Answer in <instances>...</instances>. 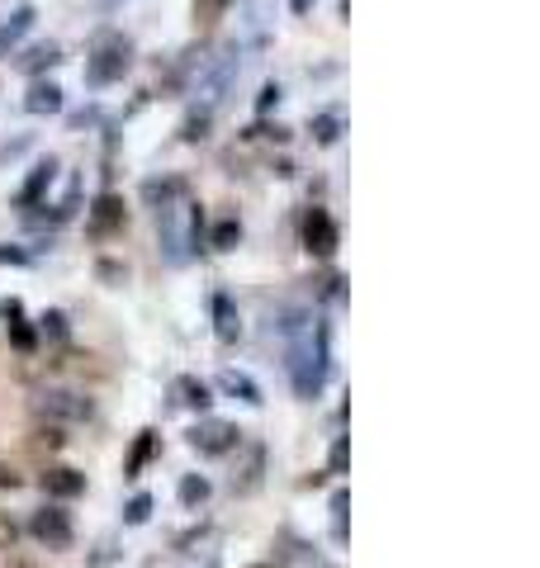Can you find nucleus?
<instances>
[{
	"mask_svg": "<svg viewBox=\"0 0 540 568\" xmlns=\"http://www.w3.org/2000/svg\"><path fill=\"white\" fill-rule=\"evenodd\" d=\"M346 455H351V445H346V436H337V445H332V464H327V474H346Z\"/></svg>",
	"mask_w": 540,
	"mask_h": 568,
	"instance_id": "nucleus-29",
	"label": "nucleus"
},
{
	"mask_svg": "<svg viewBox=\"0 0 540 568\" xmlns=\"http://www.w3.org/2000/svg\"><path fill=\"white\" fill-rule=\"evenodd\" d=\"M237 242H242V223H237V218L214 223V232H209V247H214V251H233Z\"/></svg>",
	"mask_w": 540,
	"mask_h": 568,
	"instance_id": "nucleus-19",
	"label": "nucleus"
},
{
	"mask_svg": "<svg viewBox=\"0 0 540 568\" xmlns=\"http://www.w3.org/2000/svg\"><path fill=\"white\" fill-rule=\"evenodd\" d=\"M15 540H19V526L0 512V550H15Z\"/></svg>",
	"mask_w": 540,
	"mask_h": 568,
	"instance_id": "nucleus-32",
	"label": "nucleus"
},
{
	"mask_svg": "<svg viewBox=\"0 0 540 568\" xmlns=\"http://www.w3.org/2000/svg\"><path fill=\"white\" fill-rule=\"evenodd\" d=\"M62 57H57V48H34L29 57H19V67L24 71H48V67H57Z\"/></svg>",
	"mask_w": 540,
	"mask_h": 568,
	"instance_id": "nucleus-25",
	"label": "nucleus"
},
{
	"mask_svg": "<svg viewBox=\"0 0 540 568\" xmlns=\"http://www.w3.org/2000/svg\"><path fill=\"white\" fill-rule=\"evenodd\" d=\"M346 507H351V493L337 488V493H332V540H337V545H346Z\"/></svg>",
	"mask_w": 540,
	"mask_h": 568,
	"instance_id": "nucleus-20",
	"label": "nucleus"
},
{
	"mask_svg": "<svg viewBox=\"0 0 540 568\" xmlns=\"http://www.w3.org/2000/svg\"><path fill=\"white\" fill-rule=\"evenodd\" d=\"M24 109H29V114H57V109H62V90H57L53 81H34L29 95H24Z\"/></svg>",
	"mask_w": 540,
	"mask_h": 568,
	"instance_id": "nucleus-17",
	"label": "nucleus"
},
{
	"mask_svg": "<svg viewBox=\"0 0 540 568\" xmlns=\"http://www.w3.org/2000/svg\"><path fill=\"white\" fill-rule=\"evenodd\" d=\"M53 180H57V161H53V157H48V161H38L34 171H29V180L19 185L15 204H19V209H38V204H43V195L53 190Z\"/></svg>",
	"mask_w": 540,
	"mask_h": 568,
	"instance_id": "nucleus-10",
	"label": "nucleus"
},
{
	"mask_svg": "<svg viewBox=\"0 0 540 568\" xmlns=\"http://www.w3.org/2000/svg\"><path fill=\"white\" fill-rule=\"evenodd\" d=\"M29 535H34L43 550H72V540H76L72 512H67V507H57V502L38 507V512L29 516Z\"/></svg>",
	"mask_w": 540,
	"mask_h": 568,
	"instance_id": "nucleus-4",
	"label": "nucleus"
},
{
	"mask_svg": "<svg viewBox=\"0 0 540 568\" xmlns=\"http://www.w3.org/2000/svg\"><path fill=\"white\" fill-rule=\"evenodd\" d=\"M199 568H218V554H209V559H204V564H199Z\"/></svg>",
	"mask_w": 540,
	"mask_h": 568,
	"instance_id": "nucleus-35",
	"label": "nucleus"
},
{
	"mask_svg": "<svg viewBox=\"0 0 540 568\" xmlns=\"http://www.w3.org/2000/svg\"><path fill=\"white\" fill-rule=\"evenodd\" d=\"M34 261V251L24 247H0V266H29Z\"/></svg>",
	"mask_w": 540,
	"mask_h": 568,
	"instance_id": "nucleus-30",
	"label": "nucleus"
},
{
	"mask_svg": "<svg viewBox=\"0 0 540 568\" xmlns=\"http://www.w3.org/2000/svg\"><path fill=\"white\" fill-rule=\"evenodd\" d=\"M34 417L38 422H57V426L90 422V417H95V403L76 389H38L34 393Z\"/></svg>",
	"mask_w": 540,
	"mask_h": 568,
	"instance_id": "nucleus-2",
	"label": "nucleus"
},
{
	"mask_svg": "<svg viewBox=\"0 0 540 568\" xmlns=\"http://www.w3.org/2000/svg\"><path fill=\"white\" fill-rule=\"evenodd\" d=\"M147 516H152V497L147 493H133L124 502V526H147Z\"/></svg>",
	"mask_w": 540,
	"mask_h": 568,
	"instance_id": "nucleus-21",
	"label": "nucleus"
},
{
	"mask_svg": "<svg viewBox=\"0 0 540 568\" xmlns=\"http://www.w3.org/2000/svg\"><path fill=\"white\" fill-rule=\"evenodd\" d=\"M15 568H29V564H15Z\"/></svg>",
	"mask_w": 540,
	"mask_h": 568,
	"instance_id": "nucleus-37",
	"label": "nucleus"
},
{
	"mask_svg": "<svg viewBox=\"0 0 540 568\" xmlns=\"http://www.w3.org/2000/svg\"><path fill=\"white\" fill-rule=\"evenodd\" d=\"M157 450H162V436H157V426L138 431V441H133V450H128V460H124V479H138L147 464L157 460Z\"/></svg>",
	"mask_w": 540,
	"mask_h": 568,
	"instance_id": "nucleus-12",
	"label": "nucleus"
},
{
	"mask_svg": "<svg viewBox=\"0 0 540 568\" xmlns=\"http://www.w3.org/2000/svg\"><path fill=\"white\" fill-rule=\"evenodd\" d=\"M261 469H266V445L256 441V445H247V464L233 474V493H252L256 483H261Z\"/></svg>",
	"mask_w": 540,
	"mask_h": 568,
	"instance_id": "nucleus-16",
	"label": "nucleus"
},
{
	"mask_svg": "<svg viewBox=\"0 0 540 568\" xmlns=\"http://www.w3.org/2000/svg\"><path fill=\"white\" fill-rule=\"evenodd\" d=\"M289 5H294V15H308V10H313V0H289Z\"/></svg>",
	"mask_w": 540,
	"mask_h": 568,
	"instance_id": "nucleus-34",
	"label": "nucleus"
},
{
	"mask_svg": "<svg viewBox=\"0 0 540 568\" xmlns=\"http://www.w3.org/2000/svg\"><path fill=\"white\" fill-rule=\"evenodd\" d=\"M38 488L53 497V502H72V497L86 493V474H81V469H67V464H53V469L38 474Z\"/></svg>",
	"mask_w": 540,
	"mask_h": 568,
	"instance_id": "nucleus-8",
	"label": "nucleus"
},
{
	"mask_svg": "<svg viewBox=\"0 0 540 568\" xmlns=\"http://www.w3.org/2000/svg\"><path fill=\"white\" fill-rule=\"evenodd\" d=\"M133 67V48H128V38L109 34L95 43V53L86 57V81L90 86H114V81H124V71Z\"/></svg>",
	"mask_w": 540,
	"mask_h": 568,
	"instance_id": "nucleus-3",
	"label": "nucleus"
},
{
	"mask_svg": "<svg viewBox=\"0 0 540 568\" xmlns=\"http://www.w3.org/2000/svg\"><path fill=\"white\" fill-rule=\"evenodd\" d=\"M67 332H72V327H67V313H43V318H38V337H53V341H67Z\"/></svg>",
	"mask_w": 540,
	"mask_h": 568,
	"instance_id": "nucleus-23",
	"label": "nucleus"
},
{
	"mask_svg": "<svg viewBox=\"0 0 540 568\" xmlns=\"http://www.w3.org/2000/svg\"><path fill=\"white\" fill-rule=\"evenodd\" d=\"M171 393H176L180 408H190V412H209V408H214V389H209L204 379H195V374H180L176 384H171Z\"/></svg>",
	"mask_w": 540,
	"mask_h": 568,
	"instance_id": "nucleus-13",
	"label": "nucleus"
},
{
	"mask_svg": "<svg viewBox=\"0 0 540 568\" xmlns=\"http://www.w3.org/2000/svg\"><path fill=\"white\" fill-rule=\"evenodd\" d=\"M124 223H128L124 199L114 195V190L95 195V204H90V232H95V237H114V232H124Z\"/></svg>",
	"mask_w": 540,
	"mask_h": 568,
	"instance_id": "nucleus-7",
	"label": "nucleus"
},
{
	"mask_svg": "<svg viewBox=\"0 0 540 568\" xmlns=\"http://www.w3.org/2000/svg\"><path fill=\"white\" fill-rule=\"evenodd\" d=\"M34 5H19L15 15L5 19V24H0V57H10L19 48V43H24V34H29V29H34Z\"/></svg>",
	"mask_w": 540,
	"mask_h": 568,
	"instance_id": "nucleus-15",
	"label": "nucleus"
},
{
	"mask_svg": "<svg viewBox=\"0 0 540 568\" xmlns=\"http://www.w3.org/2000/svg\"><path fill=\"white\" fill-rule=\"evenodd\" d=\"M337 242H342V232H337V223H332V213L327 209H308L304 213V247L308 256H332L337 251Z\"/></svg>",
	"mask_w": 540,
	"mask_h": 568,
	"instance_id": "nucleus-6",
	"label": "nucleus"
},
{
	"mask_svg": "<svg viewBox=\"0 0 540 568\" xmlns=\"http://www.w3.org/2000/svg\"><path fill=\"white\" fill-rule=\"evenodd\" d=\"M218 389L233 393L237 403H247V408H261V403H266L261 384H256L252 374H242V370H223V374H218Z\"/></svg>",
	"mask_w": 540,
	"mask_h": 568,
	"instance_id": "nucleus-14",
	"label": "nucleus"
},
{
	"mask_svg": "<svg viewBox=\"0 0 540 568\" xmlns=\"http://www.w3.org/2000/svg\"><path fill=\"white\" fill-rule=\"evenodd\" d=\"M5 488H19V474L5 460H0V493H5Z\"/></svg>",
	"mask_w": 540,
	"mask_h": 568,
	"instance_id": "nucleus-33",
	"label": "nucleus"
},
{
	"mask_svg": "<svg viewBox=\"0 0 540 568\" xmlns=\"http://www.w3.org/2000/svg\"><path fill=\"white\" fill-rule=\"evenodd\" d=\"M313 138L323 142H337V114H318V119H313Z\"/></svg>",
	"mask_w": 540,
	"mask_h": 568,
	"instance_id": "nucleus-26",
	"label": "nucleus"
},
{
	"mask_svg": "<svg viewBox=\"0 0 540 568\" xmlns=\"http://www.w3.org/2000/svg\"><path fill=\"white\" fill-rule=\"evenodd\" d=\"M95 275H100L105 284H124V280H128V270L114 266V261H100V266H95Z\"/></svg>",
	"mask_w": 540,
	"mask_h": 568,
	"instance_id": "nucleus-31",
	"label": "nucleus"
},
{
	"mask_svg": "<svg viewBox=\"0 0 540 568\" xmlns=\"http://www.w3.org/2000/svg\"><path fill=\"white\" fill-rule=\"evenodd\" d=\"M223 10H228V0H195V19H199V24H214Z\"/></svg>",
	"mask_w": 540,
	"mask_h": 568,
	"instance_id": "nucleus-27",
	"label": "nucleus"
},
{
	"mask_svg": "<svg viewBox=\"0 0 540 568\" xmlns=\"http://www.w3.org/2000/svg\"><path fill=\"white\" fill-rule=\"evenodd\" d=\"M209 493H214V483L204 479V474H185V479L176 483L180 507H190V512H195V507H204V502H209Z\"/></svg>",
	"mask_w": 540,
	"mask_h": 568,
	"instance_id": "nucleus-18",
	"label": "nucleus"
},
{
	"mask_svg": "<svg viewBox=\"0 0 540 568\" xmlns=\"http://www.w3.org/2000/svg\"><path fill=\"white\" fill-rule=\"evenodd\" d=\"M209 138V109H195L185 124H180V142H204Z\"/></svg>",
	"mask_w": 540,
	"mask_h": 568,
	"instance_id": "nucleus-22",
	"label": "nucleus"
},
{
	"mask_svg": "<svg viewBox=\"0 0 540 568\" xmlns=\"http://www.w3.org/2000/svg\"><path fill=\"white\" fill-rule=\"evenodd\" d=\"M152 213H157V242H162L166 266H185V261H195L199 247H204V209L190 199V185H185L180 195L162 199Z\"/></svg>",
	"mask_w": 540,
	"mask_h": 568,
	"instance_id": "nucleus-1",
	"label": "nucleus"
},
{
	"mask_svg": "<svg viewBox=\"0 0 540 568\" xmlns=\"http://www.w3.org/2000/svg\"><path fill=\"white\" fill-rule=\"evenodd\" d=\"M280 95H285V90L275 86V81H270V86H261V95H256V114H270V109L280 105Z\"/></svg>",
	"mask_w": 540,
	"mask_h": 568,
	"instance_id": "nucleus-28",
	"label": "nucleus"
},
{
	"mask_svg": "<svg viewBox=\"0 0 540 568\" xmlns=\"http://www.w3.org/2000/svg\"><path fill=\"white\" fill-rule=\"evenodd\" d=\"M209 308H214V337L223 341V346H237V337H242V318H237V303L218 289L214 299H209Z\"/></svg>",
	"mask_w": 540,
	"mask_h": 568,
	"instance_id": "nucleus-11",
	"label": "nucleus"
},
{
	"mask_svg": "<svg viewBox=\"0 0 540 568\" xmlns=\"http://www.w3.org/2000/svg\"><path fill=\"white\" fill-rule=\"evenodd\" d=\"M252 568H275V564H252Z\"/></svg>",
	"mask_w": 540,
	"mask_h": 568,
	"instance_id": "nucleus-36",
	"label": "nucleus"
},
{
	"mask_svg": "<svg viewBox=\"0 0 540 568\" xmlns=\"http://www.w3.org/2000/svg\"><path fill=\"white\" fill-rule=\"evenodd\" d=\"M0 318H5V332H10V341H15V351H34L38 346V327L29 318H24V303L19 299H0Z\"/></svg>",
	"mask_w": 540,
	"mask_h": 568,
	"instance_id": "nucleus-9",
	"label": "nucleus"
},
{
	"mask_svg": "<svg viewBox=\"0 0 540 568\" xmlns=\"http://www.w3.org/2000/svg\"><path fill=\"white\" fill-rule=\"evenodd\" d=\"M34 445H38V450H62V445H67V436H62V426H57V422H38Z\"/></svg>",
	"mask_w": 540,
	"mask_h": 568,
	"instance_id": "nucleus-24",
	"label": "nucleus"
},
{
	"mask_svg": "<svg viewBox=\"0 0 540 568\" xmlns=\"http://www.w3.org/2000/svg\"><path fill=\"white\" fill-rule=\"evenodd\" d=\"M185 441H190V450H199V455H228V450L242 445V431H237L233 422H223V417H199V422L185 431Z\"/></svg>",
	"mask_w": 540,
	"mask_h": 568,
	"instance_id": "nucleus-5",
	"label": "nucleus"
}]
</instances>
